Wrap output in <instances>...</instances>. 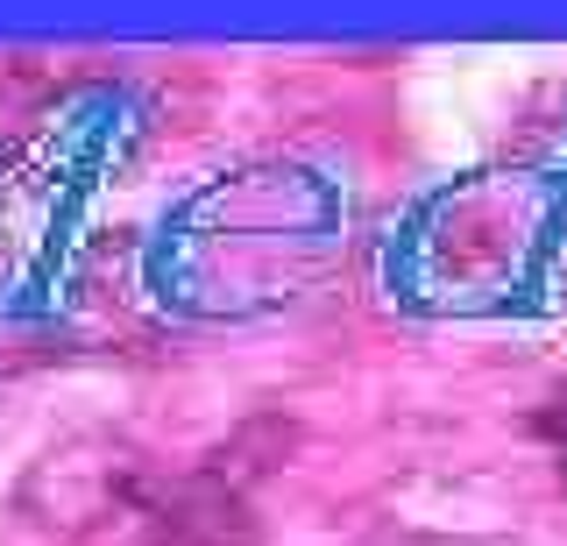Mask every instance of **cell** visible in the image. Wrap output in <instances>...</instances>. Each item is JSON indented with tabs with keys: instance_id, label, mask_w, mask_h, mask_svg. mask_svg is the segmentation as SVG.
<instances>
[{
	"instance_id": "obj_1",
	"label": "cell",
	"mask_w": 567,
	"mask_h": 546,
	"mask_svg": "<svg viewBox=\"0 0 567 546\" xmlns=\"http://www.w3.org/2000/svg\"><path fill=\"white\" fill-rule=\"evenodd\" d=\"M539 440H546V454H554V468H560V490H567V383L539 404Z\"/></svg>"
}]
</instances>
